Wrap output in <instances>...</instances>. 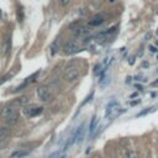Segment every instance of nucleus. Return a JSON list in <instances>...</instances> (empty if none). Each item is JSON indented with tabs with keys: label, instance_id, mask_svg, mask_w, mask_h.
I'll return each instance as SVG.
<instances>
[{
	"label": "nucleus",
	"instance_id": "1",
	"mask_svg": "<svg viewBox=\"0 0 158 158\" xmlns=\"http://www.w3.org/2000/svg\"><path fill=\"white\" fill-rule=\"evenodd\" d=\"M42 113H43V108L40 106V105H35V104L26 105V106H24V109H22L24 116H26V117H29V119L36 117V116L41 115Z\"/></svg>",
	"mask_w": 158,
	"mask_h": 158
},
{
	"label": "nucleus",
	"instance_id": "2",
	"mask_svg": "<svg viewBox=\"0 0 158 158\" xmlns=\"http://www.w3.org/2000/svg\"><path fill=\"white\" fill-rule=\"evenodd\" d=\"M63 77L67 82H73L79 77V69L78 67H75L74 64H70L68 65L65 69H64V73H63Z\"/></svg>",
	"mask_w": 158,
	"mask_h": 158
},
{
	"label": "nucleus",
	"instance_id": "3",
	"mask_svg": "<svg viewBox=\"0 0 158 158\" xmlns=\"http://www.w3.org/2000/svg\"><path fill=\"white\" fill-rule=\"evenodd\" d=\"M119 109H120V105L117 101H115V100L110 101L106 106V110H105V117L109 119V117H114V116L119 115L121 113Z\"/></svg>",
	"mask_w": 158,
	"mask_h": 158
},
{
	"label": "nucleus",
	"instance_id": "4",
	"mask_svg": "<svg viewBox=\"0 0 158 158\" xmlns=\"http://www.w3.org/2000/svg\"><path fill=\"white\" fill-rule=\"evenodd\" d=\"M36 94H37L38 99H40L41 101H43V103L51 100V92H49V89H48L46 85L38 87V88L36 89Z\"/></svg>",
	"mask_w": 158,
	"mask_h": 158
},
{
	"label": "nucleus",
	"instance_id": "5",
	"mask_svg": "<svg viewBox=\"0 0 158 158\" xmlns=\"http://www.w3.org/2000/svg\"><path fill=\"white\" fill-rule=\"evenodd\" d=\"M81 49H82L81 45L77 43V42H73V41L65 43L64 47H63V51H64L65 54H75V53H78Z\"/></svg>",
	"mask_w": 158,
	"mask_h": 158
},
{
	"label": "nucleus",
	"instance_id": "6",
	"mask_svg": "<svg viewBox=\"0 0 158 158\" xmlns=\"http://www.w3.org/2000/svg\"><path fill=\"white\" fill-rule=\"evenodd\" d=\"M9 51H10V35L6 34L2 41V45H0V54L6 56Z\"/></svg>",
	"mask_w": 158,
	"mask_h": 158
},
{
	"label": "nucleus",
	"instance_id": "7",
	"mask_svg": "<svg viewBox=\"0 0 158 158\" xmlns=\"http://www.w3.org/2000/svg\"><path fill=\"white\" fill-rule=\"evenodd\" d=\"M0 115H2L4 119H8L13 115H16V109L13 106V105H6L2 109V113H0Z\"/></svg>",
	"mask_w": 158,
	"mask_h": 158
},
{
	"label": "nucleus",
	"instance_id": "8",
	"mask_svg": "<svg viewBox=\"0 0 158 158\" xmlns=\"http://www.w3.org/2000/svg\"><path fill=\"white\" fill-rule=\"evenodd\" d=\"M40 74V72H36V73H34L31 77H27L25 81H24V83L22 84H20L15 90H21V89H24V88H26L29 84H31V83H34L35 81H36V78H37V75Z\"/></svg>",
	"mask_w": 158,
	"mask_h": 158
},
{
	"label": "nucleus",
	"instance_id": "9",
	"mask_svg": "<svg viewBox=\"0 0 158 158\" xmlns=\"http://www.w3.org/2000/svg\"><path fill=\"white\" fill-rule=\"evenodd\" d=\"M104 21H105V18H104L101 14H98V15H95V16H93V18H92V20L89 21V26L97 27V26L101 25Z\"/></svg>",
	"mask_w": 158,
	"mask_h": 158
},
{
	"label": "nucleus",
	"instance_id": "10",
	"mask_svg": "<svg viewBox=\"0 0 158 158\" xmlns=\"http://www.w3.org/2000/svg\"><path fill=\"white\" fill-rule=\"evenodd\" d=\"M89 32H90V30H89L88 27H85V26H82V25H79L78 27H75V29H74V34H75V36H79V37H83V36L88 35Z\"/></svg>",
	"mask_w": 158,
	"mask_h": 158
},
{
	"label": "nucleus",
	"instance_id": "11",
	"mask_svg": "<svg viewBox=\"0 0 158 158\" xmlns=\"http://www.w3.org/2000/svg\"><path fill=\"white\" fill-rule=\"evenodd\" d=\"M85 125L82 124L79 127L75 128V135H77V142H82L83 141V137H84V131H85Z\"/></svg>",
	"mask_w": 158,
	"mask_h": 158
},
{
	"label": "nucleus",
	"instance_id": "12",
	"mask_svg": "<svg viewBox=\"0 0 158 158\" xmlns=\"http://www.w3.org/2000/svg\"><path fill=\"white\" fill-rule=\"evenodd\" d=\"M27 156H29V152L27 151L19 149V151H15L14 153H11L10 158H26Z\"/></svg>",
	"mask_w": 158,
	"mask_h": 158
},
{
	"label": "nucleus",
	"instance_id": "13",
	"mask_svg": "<svg viewBox=\"0 0 158 158\" xmlns=\"http://www.w3.org/2000/svg\"><path fill=\"white\" fill-rule=\"evenodd\" d=\"M14 104H16V105H21V106H26V105L29 104V97L24 95V97L18 98V99L14 101Z\"/></svg>",
	"mask_w": 158,
	"mask_h": 158
},
{
	"label": "nucleus",
	"instance_id": "14",
	"mask_svg": "<svg viewBox=\"0 0 158 158\" xmlns=\"http://www.w3.org/2000/svg\"><path fill=\"white\" fill-rule=\"evenodd\" d=\"M97 126H98L97 116H93L92 122H90V126H89V133H90V136H93V135H94V132H95V130H97Z\"/></svg>",
	"mask_w": 158,
	"mask_h": 158
},
{
	"label": "nucleus",
	"instance_id": "15",
	"mask_svg": "<svg viewBox=\"0 0 158 158\" xmlns=\"http://www.w3.org/2000/svg\"><path fill=\"white\" fill-rule=\"evenodd\" d=\"M5 121H6V124L10 125V126H11V125H15V124L19 121V116H18V114H16V115H13V116L5 119Z\"/></svg>",
	"mask_w": 158,
	"mask_h": 158
},
{
	"label": "nucleus",
	"instance_id": "16",
	"mask_svg": "<svg viewBox=\"0 0 158 158\" xmlns=\"http://www.w3.org/2000/svg\"><path fill=\"white\" fill-rule=\"evenodd\" d=\"M8 135H9V128L8 127H0V140L6 138Z\"/></svg>",
	"mask_w": 158,
	"mask_h": 158
},
{
	"label": "nucleus",
	"instance_id": "17",
	"mask_svg": "<svg viewBox=\"0 0 158 158\" xmlns=\"http://www.w3.org/2000/svg\"><path fill=\"white\" fill-rule=\"evenodd\" d=\"M137 154L133 152V151H126L125 153H124V157L125 158H135Z\"/></svg>",
	"mask_w": 158,
	"mask_h": 158
},
{
	"label": "nucleus",
	"instance_id": "18",
	"mask_svg": "<svg viewBox=\"0 0 158 158\" xmlns=\"http://www.w3.org/2000/svg\"><path fill=\"white\" fill-rule=\"evenodd\" d=\"M69 3H70V0H58V4L61 6H67L69 5Z\"/></svg>",
	"mask_w": 158,
	"mask_h": 158
},
{
	"label": "nucleus",
	"instance_id": "19",
	"mask_svg": "<svg viewBox=\"0 0 158 158\" xmlns=\"http://www.w3.org/2000/svg\"><path fill=\"white\" fill-rule=\"evenodd\" d=\"M152 109H154V108H147L146 110H143V111H141V113H140V114H138L137 116H138V117H140V116H143V115H146V114H148V113H149V111H151Z\"/></svg>",
	"mask_w": 158,
	"mask_h": 158
},
{
	"label": "nucleus",
	"instance_id": "20",
	"mask_svg": "<svg viewBox=\"0 0 158 158\" xmlns=\"http://www.w3.org/2000/svg\"><path fill=\"white\" fill-rule=\"evenodd\" d=\"M148 49H149L152 53H157V52H158V47H157V46H153V45L148 46Z\"/></svg>",
	"mask_w": 158,
	"mask_h": 158
},
{
	"label": "nucleus",
	"instance_id": "21",
	"mask_svg": "<svg viewBox=\"0 0 158 158\" xmlns=\"http://www.w3.org/2000/svg\"><path fill=\"white\" fill-rule=\"evenodd\" d=\"M48 158H62V156H61V153H59V152H54V153H52Z\"/></svg>",
	"mask_w": 158,
	"mask_h": 158
},
{
	"label": "nucleus",
	"instance_id": "22",
	"mask_svg": "<svg viewBox=\"0 0 158 158\" xmlns=\"http://www.w3.org/2000/svg\"><path fill=\"white\" fill-rule=\"evenodd\" d=\"M13 75H14V73H9L8 75H5V77L3 78V81H2V82H0V83H4V82H6V81H8V78H11Z\"/></svg>",
	"mask_w": 158,
	"mask_h": 158
},
{
	"label": "nucleus",
	"instance_id": "23",
	"mask_svg": "<svg viewBox=\"0 0 158 158\" xmlns=\"http://www.w3.org/2000/svg\"><path fill=\"white\" fill-rule=\"evenodd\" d=\"M137 104H140V100H136V101H131V103H130L131 106H135V105H137Z\"/></svg>",
	"mask_w": 158,
	"mask_h": 158
},
{
	"label": "nucleus",
	"instance_id": "24",
	"mask_svg": "<svg viewBox=\"0 0 158 158\" xmlns=\"http://www.w3.org/2000/svg\"><path fill=\"white\" fill-rule=\"evenodd\" d=\"M151 85H152V87H154V88H156V87H158V79H157V81H154Z\"/></svg>",
	"mask_w": 158,
	"mask_h": 158
},
{
	"label": "nucleus",
	"instance_id": "25",
	"mask_svg": "<svg viewBox=\"0 0 158 158\" xmlns=\"http://www.w3.org/2000/svg\"><path fill=\"white\" fill-rule=\"evenodd\" d=\"M128 63L132 65V64L135 63V57H131V58H130V61H128Z\"/></svg>",
	"mask_w": 158,
	"mask_h": 158
},
{
	"label": "nucleus",
	"instance_id": "26",
	"mask_svg": "<svg viewBox=\"0 0 158 158\" xmlns=\"http://www.w3.org/2000/svg\"><path fill=\"white\" fill-rule=\"evenodd\" d=\"M137 97V93H133V94H131V99H133V98H136Z\"/></svg>",
	"mask_w": 158,
	"mask_h": 158
},
{
	"label": "nucleus",
	"instance_id": "27",
	"mask_svg": "<svg viewBox=\"0 0 158 158\" xmlns=\"http://www.w3.org/2000/svg\"><path fill=\"white\" fill-rule=\"evenodd\" d=\"M92 158H101V157H100V156H99V154H95V156H93V157H92Z\"/></svg>",
	"mask_w": 158,
	"mask_h": 158
},
{
	"label": "nucleus",
	"instance_id": "28",
	"mask_svg": "<svg viewBox=\"0 0 158 158\" xmlns=\"http://www.w3.org/2000/svg\"><path fill=\"white\" fill-rule=\"evenodd\" d=\"M136 88H137L138 90H142V87H141V85H136Z\"/></svg>",
	"mask_w": 158,
	"mask_h": 158
},
{
	"label": "nucleus",
	"instance_id": "29",
	"mask_svg": "<svg viewBox=\"0 0 158 158\" xmlns=\"http://www.w3.org/2000/svg\"><path fill=\"white\" fill-rule=\"evenodd\" d=\"M109 2H110V3H113V2H115V0H109Z\"/></svg>",
	"mask_w": 158,
	"mask_h": 158
},
{
	"label": "nucleus",
	"instance_id": "30",
	"mask_svg": "<svg viewBox=\"0 0 158 158\" xmlns=\"http://www.w3.org/2000/svg\"><path fill=\"white\" fill-rule=\"evenodd\" d=\"M135 158H140V157H138V156H136V157H135Z\"/></svg>",
	"mask_w": 158,
	"mask_h": 158
},
{
	"label": "nucleus",
	"instance_id": "31",
	"mask_svg": "<svg viewBox=\"0 0 158 158\" xmlns=\"http://www.w3.org/2000/svg\"><path fill=\"white\" fill-rule=\"evenodd\" d=\"M157 46H158V41H157Z\"/></svg>",
	"mask_w": 158,
	"mask_h": 158
},
{
	"label": "nucleus",
	"instance_id": "32",
	"mask_svg": "<svg viewBox=\"0 0 158 158\" xmlns=\"http://www.w3.org/2000/svg\"><path fill=\"white\" fill-rule=\"evenodd\" d=\"M157 34H158V31H157Z\"/></svg>",
	"mask_w": 158,
	"mask_h": 158
}]
</instances>
